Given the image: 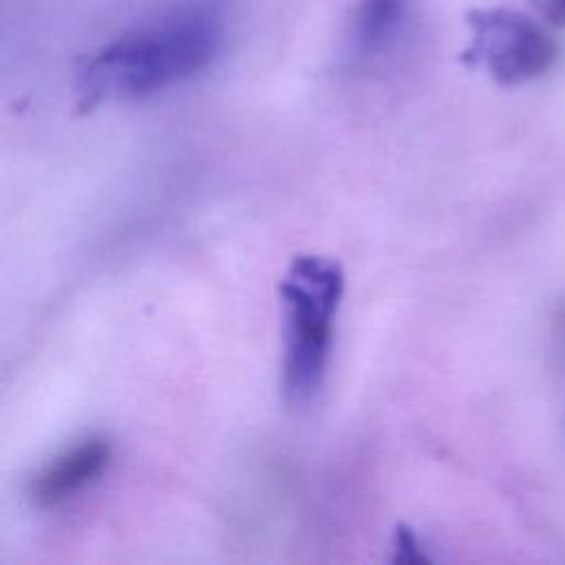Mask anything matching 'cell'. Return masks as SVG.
<instances>
[{
  "instance_id": "6da1fadb",
  "label": "cell",
  "mask_w": 565,
  "mask_h": 565,
  "mask_svg": "<svg viewBox=\"0 0 565 565\" xmlns=\"http://www.w3.org/2000/svg\"><path fill=\"white\" fill-rule=\"evenodd\" d=\"M223 18L216 0H194L99 46L77 71L79 106L141 99L199 75L221 51Z\"/></svg>"
},
{
  "instance_id": "7a4b0ae2",
  "label": "cell",
  "mask_w": 565,
  "mask_h": 565,
  "mask_svg": "<svg viewBox=\"0 0 565 565\" xmlns=\"http://www.w3.org/2000/svg\"><path fill=\"white\" fill-rule=\"evenodd\" d=\"M342 291L340 265L313 254L298 256L280 280L282 393L291 406H307L324 382Z\"/></svg>"
},
{
  "instance_id": "3957f363",
  "label": "cell",
  "mask_w": 565,
  "mask_h": 565,
  "mask_svg": "<svg viewBox=\"0 0 565 565\" xmlns=\"http://www.w3.org/2000/svg\"><path fill=\"white\" fill-rule=\"evenodd\" d=\"M470 42L461 53L468 66L514 86L543 75L554 66L558 49L550 33L527 13L510 7H477L466 15Z\"/></svg>"
},
{
  "instance_id": "277c9868",
  "label": "cell",
  "mask_w": 565,
  "mask_h": 565,
  "mask_svg": "<svg viewBox=\"0 0 565 565\" xmlns=\"http://www.w3.org/2000/svg\"><path fill=\"white\" fill-rule=\"evenodd\" d=\"M113 446L106 437H86L49 459L29 481L35 508H57L90 488L108 468Z\"/></svg>"
},
{
  "instance_id": "5b68a950",
  "label": "cell",
  "mask_w": 565,
  "mask_h": 565,
  "mask_svg": "<svg viewBox=\"0 0 565 565\" xmlns=\"http://www.w3.org/2000/svg\"><path fill=\"white\" fill-rule=\"evenodd\" d=\"M413 0H358L349 29L347 49L355 60H373L386 53L406 31Z\"/></svg>"
},
{
  "instance_id": "8992f818",
  "label": "cell",
  "mask_w": 565,
  "mask_h": 565,
  "mask_svg": "<svg viewBox=\"0 0 565 565\" xmlns=\"http://www.w3.org/2000/svg\"><path fill=\"white\" fill-rule=\"evenodd\" d=\"M395 563H422L426 561V554L415 536V532L408 525H399L395 534Z\"/></svg>"
},
{
  "instance_id": "52a82bcc",
  "label": "cell",
  "mask_w": 565,
  "mask_h": 565,
  "mask_svg": "<svg viewBox=\"0 0 565 565\" xmlns=\"http://www.w3.org/2000/svg\"><path fill=\"white\" fill-rule=\"evenodd\" d=\"M543 20L552 26H565V0H534Z\"/></svg>"
}]
</instances>
